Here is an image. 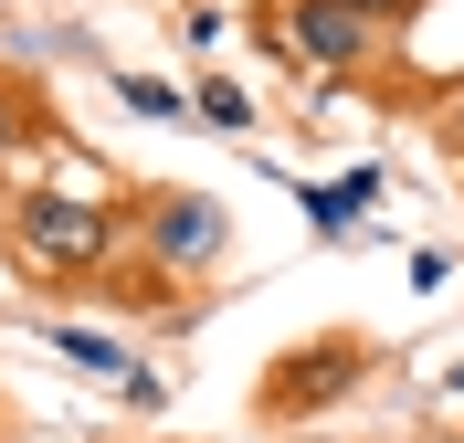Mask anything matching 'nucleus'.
Masks as SVG:
<instances>
[{
  "instance_id": "f257e3e1",
  "label": "nucleus",
  "mask_w": 464,
  "mask_h": 443,
  "mask_svg": "<svg viewBox=\"0 0 464 443\" xmlns=\"http://www.w3.org/2000/svg\"><path fill=\"white\" fill-rule=\"evenodd\" d=\"M0 254L43 295H95L127 254V190H85V179H32L0 201Z\"/></svg>"
},
{
  "instance_id": "f03ea898",
  "label": "nucleus",
  "mask_w": 464,
  "mask_h": 443,
  "mask_svg": "<svg viewBox=\"0 0 464 443\" xmlns=\"http://www.w3.org/2000/svg\"><path fill=\"white\" fill-rule=\"evenodd\" d=\"M243 32L264 43V63L285 74V85L327 95V85H370L380 63H391V32L359 22L348 0H254L243 11Z\"/></svg>"
},
{
  "instance_id": "7ed1b4c3",
  "label": "nucleus",
  "mask_w": 464,
  "mask_h": 443,
  "mask_svg": "<svg viewBox=\"0 0 464 443\" xmlns=\"http://www.w3.org/2000/svg\"><path fill=\"white\" fill-rule=\"evenodd\" d=\"M222 254H232V211L211 190H179V179L127 190V265L148 285H201V274H222Z\"/></svg>"
},
{
  "instance_id": "20e7f679",
  "label": "nucleus",
  "mask_w": 464,
  "mask_h": 443,
  "mask_svg": "<svg viewBox=\"0 0 464 443\" xmlns=\"http://www.w3.org/2000/svg\"><path fill=\"white\" fill-rule=\"evenodd\" d=\"M359 380H370V338H359V327H327V338H295V349L264 359L254 412L264 422H317V412H338Z\"/></svg>"
},
{
  "instance_id": "39448f33",
  "label": "nucleus",
  "mask_w": 464,
  "mask_h": 443,
  "mask_svg": "<svg viewBox=\"0 0 464 443\" xmlns=\"http://www.w3.org/2000/svg\"><path fill=\"white\" fill-rule=\"evenodd\" d=\"M43 349H53V359H74V370H95V380H106V390H127L138 412H159V401H169V390H159V370H148V359L127 349V338H106V327L43 317Z\"/></svg>"
},
{
  "instance_id": "423d86ee",
  "label": "nucleus",
  "mask_w": 464,
  "mask_h": 443,
  "mask_svg": "<svg viewBox=\"0 0 464 443\" xmlns=\"http://www.w3.org/2000/svg\"><path fill=\"white\" fill-rule=\"evenodd\" d=\"M63 138V117H53V95L32 85V74H11L0 63V179L22 169V159H43V148Z\"/></svg>"
},
{
  "instance_id": "0eeeda50",
  "label": "nucleus",
  "mask_w": 464,
  "mask_h": 443,
  "mask_svg": "<svg viewBox=\"0 0 464 443\" xmlns=\"http://www.w3.org/2000/svg\"><path fill=\"white\" fill-rule=\"evenodd\" d=\"M190 117L222 127V138H254V95L232 85V74H211V53H201V74H190Z\"/></svg>"
},
{
  "instance_id": "6e6552de",
  "label": "nucleus",
  "mask_w": 464,
  "mask_h": 443,
  "mask_svg": "<svg viewBox=\"0 0 464 443\" xmlns=\"http://www.w3.org/2000/svg\"><path fill=\"white\" fill-rule=\"evenodd\" d=\"M116 106H138V117H190V85H159V74H106Z\"/></svg>"
},
{
  "instance_id": "1a4fd4ad",
  "label": "nucleus",
  "mask_w": 464,
  "mask_h": 443,
  "mask_svg": "<svg viewBox=\"0 0 464 443\" xmlns=\"http://www.w3.org/2000/svg\"><path fill=\"white\" fill-rule=\"evenodd\" d=\"M348 11H359V22H380V32H391V43H401V32H411V11H422V0H348Z\"/></svg>"
}]
</instances>
